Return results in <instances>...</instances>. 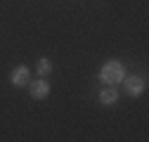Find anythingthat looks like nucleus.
<instances>
[{
	"mask_svg": "<svg viewBox=\"0 0 149 142\" xmlns=\"http://www.w3.org/2000/svg\"><path fill=\"white\" fill-rule=\"evenodd\" d=\"M123 76H125V69H123V64L116 62V59L104 62L102 69H100V81H102L104 85H116V83L123 81Z\"/></svg>",
	"mask_w": 149,
	"mask_h": 142,
	"instance_id": "nucleus-1",
	"label": "nucleus"
},
{
	"mask_svg": "<svg viewBox=\"0 0 149 142\" xmlns=\"http://www.w3.org/2000/svg\"><path fill=\"white\" fill-rule=\"evenodd\" d=\"M123 88H125V93L130 97H140L144 90H147V81L144 76H123Z\"/></svg>",
	"mask_w": 149,
	"mask_h": 142,
	"instance_id": "nucleus-2",
	"label": "nucleus"
},
{
	"mask_svg": "<svg viewBox=\"0 0 149 142\" xmlns=\"http://www.w3.org/2000/svg\"><path fill=\"white\" fill-rule=\"evenodd\" d=\"M29 95L31 100H45L50 95V83L43 76H38V81H29Z\"/></svg>",
	"mask_w": 149,
	"mask_h": 142,
	"instance_id": "nucleus-3",
	"label": "nucleus"
},
{
	"mask_svg": "<svg viewBox=\"0 0 149 142\" xmlns=\"http://www.w3.org/2000/svg\"><path fill=\"white\" fill-rule=\"evenodd\" d=\"M29 81H31V71H29L26 66H14V69H12V74H10V83H12L14 88H26Z\"/></svg>",
	"mask_w": 149,
	"mask_h": 142,
	"instance_id": "nucleus-4",
	"label": "nucleus"
},
{
	"mask_svg": "<svg viewBox=\"0 0 149 142\" xmlns=\"http://www.w3.org/2000/svg\"><path fill=\"white\" fill-rule=\"evenodd\" d=\"M116 102H118V90H116V85H104L102 93H100V104H102V106H114Z\"/></svg>",
	"mask_w": 149,
	"mask_h": 142,
	"instance_id": "nucleus-5",
	"label": "nucleus"
},
{
	"mask_svg": "<svg viewBox=\"0 0 149 142\" xmlns=\"http://www.w3.org/2000/svg\"><path fill=\"white\" fill-rule=\"evenodd\" d=\"M36 69H38V76L47 78V76L52 74V62H50L47 57H40V59H38V64H36Z\"/></svg>",
	"mask_w": 149,
	"mask_h": 142,
	"instance_id": "nucleus-6",
	"label": "nucleus"
}]
</instances>
